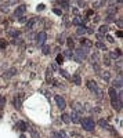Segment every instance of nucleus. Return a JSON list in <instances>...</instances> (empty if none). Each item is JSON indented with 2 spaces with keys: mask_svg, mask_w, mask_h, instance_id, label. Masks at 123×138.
Returning <instances> with one entry per match:
<instances>
[{
  "mask_svg": "<svg viewBox=\"0 0 123 138\" xmlns=\"http://www.w3.org/2000/svg\"><path fill=\"white\" fill-rule=\"evenodd\" d=\"M58 4H60V6L62 7V8H69V2H58Z\"/></svg>",
  "mask_w": 123,
  "mask_h": 138,
  "instance_id": "obj_37",
  "label": "nucleus"
},
{
  "mask_svg": "<svg viewBox=\"0 0 123 138\" xmlns=\"http://www.w3.org/2000/svg\"><path fill=\"white\" fill-rule=\"evenodd\" d=\"M72 13L73 14H77V8H72Z\"/></svg>",
  "mask_w": 123,
  "mask_h": 138,
  "instance_id": "obj_54",
  "label": "nucleus"
},
{
  "mask_svg": "<svg viewBox=\"0 0 123 138\" xmlns=\"http://www.w3.org/2000/svg\"><path fill=\"white\" fill-rule=\"evenodd\" d=\"M73 54H75L76 57H79L80 60H83V61H85V58L88 55V48L79 47V48H76V50H75V53H73Z\"/></svg>",
  "mask_w": 123,
  "mask_h": 138,
  "instance_id": "obj_7",
  "label": "nucleus"
},
{
  "mask_svg": "<svg viewBox=\"0 0 123 138\" xmlns=\"http://www.w3.org/2000/svg\"><path fill=\"white\" fill-rule=\"evenodd\" d=\"M90 58H91L93 64H98V61H100V54H98V51H97V50H94V53H91Z\"/></svg>",
  "mask_w": 123,
  "mask_h": 138,
  "instance_id": "obj_21",
  "label": "nucleus"
},
{
  "mask_svg": "<svg viewBox=\"0 0 123 138\" xmlns=\"http://www.w3.org/2000/svg\"><path fill=\"white\" fill-rule=\"evenodd\" d=\"M93 69H94L97 73L101 72V68H100V65H98V64H93Z\"/></svg>",
  "mask_w": 123,
  "mask_h": 138,
  "instance_id": "obj_41",
  "label": "nucleus"
},
{
  "mask_svg": "<svg viewBox=\"0 0 123 138\" xmlns=\"http://www.w3.org/2000/svg\"><path fill=\"white\" fill-rule=\"evenodd\" d=\"M8 6H10L8 2L7 3H2V4H0V11L4 13V14H7L8 13Z\"/></svg>",
  "mask_w": 123,
  "mask_h": 138,
  "instance_id": "obj_25",
  "label": "nucleus"
},
{
  "mask_svg": "<svg viewBox=\"0 0 123 138\" xmlns=\"http://www.w3.org/2000/svg\"><path fill=\"white\" fill-rule=\"evenodd\" d=\"M102 64H104L105 66H109L111 65V60H109V57H108V54H105L104 58H102Z\"/></svg>",
  "mask_w": 123,
  "mask_h": 138,
  "instance_id": "obj_28",
  "label": "nucleus"
},
{
  "mask_svg": "<svg viewBox=\"0 0 123 138\" xmlns=\"http://www.w3.org/2000/svg\"><path fill=\"white\" fill-rule=\"evenodd\" d=\"M108 31H109V26L108 25H101L98 28V33H101V34H108Z\"/></svg>",
  "mask_w": 123,
  "mask_h": 138,
  "instance_id": "obj_23",
  "label": "nucleus"
},
{
  "mask_svg": "<svg viewBox=\"0 0 123 138\" xmlns=\"http://www.w3.org/2000/svg\"><path fill=\"white\" fill-rule=\"evenodd\" d=\"M118 26H119V28H122V18H119V19H118Z\"/></svg>",
  "mask_w": 123,
  "mask_h": 138,
  "instance_id": "obj_53",
  "label": "nucleus"
},
{
  "mask_svg": "<svg viewBox=\"0 0 123 138\" xmlns=\"http://www.w3.org/2000/svg\"><path fill=\"white\" fill-rule=\"evenodd\" d=\"M53 138H61L60 133H58V131H53Z\"/></svg>",
  "mask_w": 123,
  "mask_h": 138,
  "instance_id": "obj_49",
  "label": "nucleus"
},
{
  "mask_svg": "<svg viewBox=\"0 0 123 138\" xmlns=\"http://www.w3.org/2000/svg\"><path fill=\"white\" fill-rule=\"evenodd\" d=\"M76 33L77 34H85V33H87L86 26H79V28H77V31H76Z\"/></svg>",
  "mask_w": 123,
  "mask_h": 138,
  "instance_id": "obj_31",
  "label": "nucleus"
},
{
  "mask_svg": "<svg viewBox=\"0 0 123 138\" xmlns=\"http://www.w3.org/2000/svg\"><path fill=\"white\" fill-rule=\"evenodd\" d=\"M31 137H32V138H40V134H39V131H37L36 129L31 127Z\"/></svg>",
  "mask_w": 123,
  "mask_h": 138,
  "instance_id": "obj_27",
  "label": "nucleus"
},
{
  "mask_svg": "<svg viewBox=\"0 0 123 138\" xmlns=\"http://www.w3.org/2000/svg\"><path fill=\"white\" fill-rule=\"evenodd\" d=\"M100 19H101V18H100V15H96V18L93 19V22H94V24H97V22H100Z\"/></svg>",
  "mask_w": 123,
  "mask_h": 138,
  "instance_id": "obj_51",
  "label": "nucleus"
},
{
  "mask_svg": "<svg viewBox=\"0 0 123 138\" xmlns=\"http://www.w3.org/2000/svg\"><path fill=\"white\" fill-rule=\"evenodd\" d=\"M96 47L100 48V50H108V48L105 47V44L102 43V42H97V43H96Z\"/></svg>",
  "mask_w": 123,
  "mask_h": 138,
  "instance_id": "obj_34",
  "label": "nucleus"
},
{
  "mask_svg": "<svg viewBox=\"0 0 123 138\" xmlns=\"http://www.w3.org/2000/svg\"><path fill=\"white\" fill-rule=\"evenodd\" d=\"M15 75H17V69L15 68H10V69H7V71L2 75V79L8 80V79H11L13 76H15Z\"/></svg>",
  "mask_w": 123,
  "mask_h": 138,
  "instance_id": "obj_9",
  "label": "nucleus"
},
{
  "mask_svg": "<svg viewBox=\"0 0 123 138\" xmlns=\"http://www.w3.org/2000/svg\"><path fill=\"white\" fill-rule=\"evenodd\" d=\"M37 22H39V18H31V19H28V22H26V31H32Z\"/></svg>",
  "mask_w": 123,
  "mask_h": 138,
  "instance_id": "obj_13",
  "label": "nucleus"
},
{
  "mask_svg": "<svg viewBox=\"0 0 123 138\" xmlns=\"http://www.w3.org/2000/svg\"><path fill=\"white\" fill-rule=\"evenodd\" d=\"M72 83H75L76 86H80L82 84V77H80V75L79 73H75V75H72Z\"/></svg>",
  "mask_w": 123,
  "mask_h": 138,
  "instance_id": "obj_16",
  "label": "nucleus"
},
{
  "mask_svg": "<svg viewBox=\"0 0 123 138\" xmlns=\"http://www.w3.org/2000/svg\"><path fill=\"white\" fill-rule=\"evenodd\" d=\"M58 133H60V137H61V138H69V135L66 134V131L61 130V131H58Z\"/></svg>",
  "mask_w": 123,
  "mask_h": 138,
  "instance_id": "obj_42",
  "label": "nucleus"
},
{
  "mask_svg": "<svg viewBox=\"0 0 123 138\" xmlns=\"http://www.w3.org/2000/svg\"><path fill=\"white\" fill-rule=\"evenodd\" d=\"M97 124L100 126V127H102V129H109V127H111L109 123H108L105 119H100V120L97 122Z\"/></svg>",
  "mask_w": 123,
  "mask_h": 138,
  "instance_id": "obj_22",
  "label": "nucleus"
},
{
  "mask_svg": "<svg viewBox=\"0 0 123 138\" xmlns=\"http://www.w3.org/2000/svg\"><path fill=\"white\" fill-rule=\"evenodd\" d=\"M6 47H7V42H6V40H2V39H0V48H2V50H4Z\"/></svg>",
  "mask_w": 123,
  "mask_h": 138,
  "instance_id": "obj_40",
  "label": "nucleus"
},
{
  "mask_svg": "<svg viewBox=\"0 0 123 138\" xmlns=\"http://www.w3.org/2000/svg\"><path fill=\"white\" fill-rule=\"evenodd\" d=\"M72 55H73V53H72V50H65L64 51V54H62V57L64 58H72Z\"/></svg>",
  "mask_w": 123,
  "mask_h": 138,
  "instance_id": "obj_33",
  "label": "nucleus"
},
{
  "mask_svg": "<svg viewBox=\"0 0 123 138\" xmlns=\"http://www.w3.org/2000/svg\"><path fill=\"white\" fill-rule=\"evenodd\" d=\"M66 43H68V47H69V50H72V48L75 47V42H73L72 37H68V39H66Z\"/></svg>",
  "mask_w": 123,
  "mask_h": 138,
  "instance_id": "obj_30",
  "label": "nucleus"
},
{
  "mask_svg": "<svg viewBox=\"0 0 123 138\" xmlns=\"http://www.w3.org/2000/svg\"><path fill=\"white\" fill-rule=\"evenodd\" d=\"M46 82L47 83H53L54 82V79H53V71L50 68H47V71H46Z\"/></svg>",
  "mask_w": 123,
  "mask_h": 138,
  "instance_id": "obj_20",
  "label": "nucleus"
},
{
  "mask_svg": "<svg viewBox=\"0 0 123 138\" xmlns=\"http://www.w3.org/2000/svg\"><path fill=\"white\" fill-rule=\"evenodd\" d=\"M108 94H109L111 102H114V101H116V100H122V91L118 93L114 87H111L109 90H108Z\"/></svg>",
  "mask_w": 123,
  "mask_h": 138,
  "instance_id": "obj_5",
  "label": "nucleus"
},
{
  "mask_svg": "<svg viewBox=\"0 0 123 138\" xmlns=\"http://www.w3.org/2000/svg\"><path fill=\"white\" fill-rule=\"evenodd\" d=\"M48 68H50L51 71H57V64H51V65L48 66Z\"/></svg>",
  "mask_w": 123,
  "mask_h": 138,
  "instance_id": "obj_50",
  "label": "nucleus"
},
{
  "mask_svg": "<svg viewBox=\"0 0 123 138\" xmlns=\"http://www.w3.org/2000/svg\"><path fill=\"white\" fill-rule=\"evenodd\" d=\"M61 120L68 124V123L71 122V120H69V115H68V113H62V115H61Z\"/></svg>",
  "mask_w": 123,
  "mask_h": 138,
  "instance_id": "obj_29",
  "label": "nucleus"
},
{
  "mask_svg": "<svg viewBox=\"0 0 123 138\" xmlns=\"http://www.w3.org/2000/svg\"><path fill=\"white\" fill-rule=\"evenodd\" d=\"M0 119H2V112H0Z\"/></svg>",
  "mask_w": 123,
  "mask_h": 138,
  "instance_id": "obj_55",
  "label": "nucleus"
},
{
  "mask_svg": "<svg viewBox=\"0 0 123 138\" xmlns=\"http://www.w3.org/2000/svg\"><path fill=\"white\" fill-rule=\"evenodd\" d=\"M44 8H46V6H44L43 3H40V4H39V6L36 7V10H37V11H43Z\"/></svg>",
  "mask_w": 123,
  "mask_h": 138,
  "instance_id": "obj_44",
  "label": "nucleus"
},
{
  "mask_svg": "<svg viewBox=\"0 0 123 138\" xmlns=\"http://www.w3.org/2000/svg\"><path fill=\"white\" fill-rule=\"evenodd\" d=\"M55 62L58 64V65H62V64H64V57H62V54H58V55H57Z\"/></svg>",
  "mask_w": 123,
  "mask_h": 138,
  "instance_id": "obj_32",
  "label": "nucleus"
},
{
  "mask_svg": "<svg viewBox=\"0 0 123 138\" xmlns=\"http://www.w3.org/2000/svg\"><path fill=\"white\" fill-rule=\"evenodd\" d=\"M108 57H109V60H116V58H119V55H118L116 51H112L111 54H108Z\"/></svg>",
  "mask_w": 123,
  "mask_h": 138,
  "instance_id": "obj_36",
  "label": "nucleus"
},
{
  "mask_svg": "<svg viewBox=\"0 0 123 138\" xmlns=\"http://www.w3.org/2000/svg\"><path fill=\"white\" fill-rule=\"evenodd\" d=\"M72 24L75 26H77V28H79V26H85V25H83V19L79 15H76L75 18H72Z\"/></svg>",
  "mask_w": 123,
  "mask_h": 138,
  "instance_id": "obj_15",
  "label": "nucleus"
},
{
  "mask_svg": "<svg viewBox=\"0 0 123 138\" xmlns=\"http://www.w3.org/2000/svg\"><path fill=\"white\" fill-rule=\"evenodd\" d=\"M122 86H123V83H122V77H118V79H115L114 82H112V87L115 88H122Z\"/></svg>",
  "mask_w": 123,
  "mask_h": 138,
  "instance_id": "obj_19",
  "label": "nucleus"
},
{
  "mask_svg": "<svg viewBox=\"0 0 123 138\" xmlns=\"http://www.w3.org/2000/svg\"><path fill=\"white\" fill-rule=\"evenodd\" d=\"M53 13H54V14H57V15H61V14H62V11H61L60 8H54V10H53Z\"/></svg>",
  "mask_w": 123,
  "mask_h": 138,
  "instance_id": "obj_46",
  "label": "nucleus"
},
{
  "mask_svg": "<svg viewBox=\"0 0 123 138\" xmlns=\"http://www.w3.org/2000/svg\"><path fill=\"white\" fill-rule=\"evenodd\" d=\"M46 40H47V33L44 31L36 33V44H37V47H43L44 43H46Z\"/></svg>",
  "mask_w": 123,
  "mask_h": 138,
  "instance_id": "obj_4",
  "label": "nucleus"
},
{
  "mask_svg": "<svg viewBox=\"0 0 123 138\" xmlns=\"http://www.w3.org/2000/svg\"><path fill=\"white\" fill-rule=\"evenodd\" d=\"M116 15H114V14H108L107 15V18H105V21H107V24H111V22H115L116 21V18H115Z\"/></svg>",
  "mask_w": 123,
  "mask_h": 138,
  "instance_id": "obj_26",
  "label": "nucleus"
},
{
  "mask_svg": "<svg viewBox=\"0 0 123 138\" xmlns=\"http://www.w3.org/2000/svg\"><path fill=\"white\" fill-rule=\"evenodd\" d=\"M19 19V22H21V24H24V22H25L26 21V17L25 15H24V17H21V18H18Z\"/></svg>",
  "mask_w": 123,
  "mask_h": 138,
  "instance_id": "obj_52",
  "label": "nucleus"
},
{
  "mask_svg": "<svg viewBox=\"0 0 123 138\" xmlns=\"http://www.w3.org/2000/svg\"><path fill=\"white\" fill-rule=\"evenodd\" d=\"M58 72H60V75H62V76L65 77V79H71V76L68 75V72H66V71H64V69H60V71H58Z\"/></svg>",
  "mask_w": 123,
  "mask_h": 138,
  "instance_id": "obj_38",
  "label": "nucleus"
},
{
  "mask_svg": "<svg viewBox=\"0 0 123 138\" xmlns=\"http://www.w3.org/2000/svg\"><path fill=\"white\" fill-rule=\"evenodd\" d=\"M26 4H19V6L15 8V11H14V17L15 18H21L25 15V13H26Z\"/></svg>",
  "mask_w": 123,
  "mask_h": 138,
  "instance_id": "obj_6",
  "label": "nucleus"
},
{
  "mask_svg": "<svg viewBox=\"0 0 123 138\" xmlns=\"http://www.w3.org/2000/svg\"><path fill=\"white\" fill-rule=\"evenodd\" d=\"M69 120H72V123H75V124L80 123V120H82L80 113H77V112H75V111H72V112H71V115H69Z\"/></svg>",
  "mask_w": 123,
  "mask_h": 138,
  "instance_id": "obj_11",
  "label": "nucleus"
},
{
  "mask_svg": "<svg viewBox=\"0 0 123 138\" xmlns=\"http://www.w3.org/2000/svg\"><path fill=\"white\" fill-rule=\"evenodd\" d=\"M71 108H72V111L80 113V115L85 112V106H83L80 102H72V104H71Z\"/></svg>",
  "mask_w": 123,
  "mask_h": 138,
  "instance_id": "obj_10",
  "label": "nucleus"
},
{
  "mask_svg": "<svg viewBox=\"0 0 123 138\" xmlns=\"http://www.w3.org/2000/svg\"><path fill=\"white\" fill-rule=\"evenodd\" d=\"M86 4H87L86 2H80V0L77 2V6H79L80 8H85V7H86Z\"/></svg>",
  "mask_w": 123,
  "mask_h": 138,
  "instance_id": "obj_45",
  "label": "nucleus"
},
{
  "mask_svg": "<svg viewBox=\"0 0 123 138\" xmlns=\"http://www.w3.org/2000/svg\"><path fill=\"white\" fill-rule=\"evenodd\" d=\"M80 124L83 127V130H86V131H93L94 130V127H96V122L93 117L90 116H87V117H83V119L80 120Z\"/></svg>",
  "mask_w": 123,
  "mask_h": 138,
  "instance_id": "obj_1",
  "label": "nucleus"
},
{
  "mask_svg": "<svg viewBox=\"0 0 123 138\" xmlns=\"http://www.w3.org/2000/svg\"><path fill=\"white\" fill-rule=\"evenodd\" d=\"M96 37L98 39V42H101L102 39H104V34H101V33H97V34H96Z\"/></svg>",
  "mask_w": 123,
  "mask_h": 138,
  "instance_id": "obj_48",
  "label": "nucleus"
},
{
  "mask_svg": "<svg viewBox=\"0 0 123 138\" xmlns=\"http://www.w3.org/2000/svg\"><path fill=\"white\" fill-rule=\"evenodd\" d=\"M112 104V108H114L115 111H122V105H123V101L122 100H116V101H114V102H111Z\"/></svg>",
  "mask_w": 123,
  "mask_h": 138,
  "instance_id": "obj_14",
  "label": "nucleus"
},
{
  "mask_svg": "<svg viewBox=\"0 0 123 138\" xmlns=\"http://www.w3.org/2000/svg\"><path fill=\"white\" fill-rule=\"evenodd\" d=\"M80 43H82V47H85V48H90L93 46V43L88 42L87 39H80Z\"/></svg>",
  "mask_w": 123,
  "mask_h": 138,
  "instance_id": "obj_24",
  "label": "nucleus"
},
{
  "mask_svg": "<svg viewBox=\"0 0 123 138\" xmlns=\"http://www.w3.org/2000/svg\"><path fill=\"white\" fill-rule=\"evenodd\" d=\"M104 4H107V2H96L94 3V8H98V7H101V6H104Z\"/></svg>",
  "mask_w": 123,
  "mask_h": 138,
  "instance_id": "obj_39",
  "label": "nucleus"
},
{
  "mask_svg": "<svg viewBox=\"0 0 123 138\" xmlns=\"http://www.w3.org/2000/svg\"><path fill=\"white\" fill-rule=\"evenodd\" d=\"M54 100H55V104H57V106H58V109H60V111H64L66 108V101H65V98H64V97L55 95V97H54Z\"/></svg>",
  "mask_w": 123,
  "mask_h": 138,
  "instance_id": "obj_8",
  "label": "nucleus"
},
{
  "mask_svg": "<svg viewBox=\"0 0 123 138\" xmlns=\"http://www.w3.org/2000/svg\"><path fill=\"white\" fill-rule=\"evenodd\" d=\"M6 33H7V36H10V37H13V39H18L19 37V31H17V29H13V28H8L7 31H6Z\"/></svg>",
  "mask_w": 123,
  "mask_h": 138,
  "instance_id": "obj_12",
  "label": "nucleus"
},
{
  "mask_svg": "<svg viewBox=\"0 0 123 138\" xmlns=\"http://www.w3.org/2000/svg\"><path fill=\"white\" fill-rule=\"evenodd\" d=\"M105 39H107V40L109 42V43H115V39L112 37L111 34H105Z\"/></svg>",
  "mask_w": 123,
  "mask_h": 138,
  "instance_id": "obj_43",
  "label": "nucleus"
},
{
  "mask_svg": "<svg viewBox=\"0 0 123 138\" xmlns=\"http://www.w3.org/2000/svg\"><path fill=\"white\" fill-rule=\"evenodd\" d=\"M98 75L101 76V79H102V80H104L105 83H108V82L111 80V73L108 72V71H105V72H100Z\"/></svg>",
  "mask_w": 123,
  "mask_h": 138,
  "instance_id": "obj_18",
  "label": "nucleus"
},
{
  "mask_svg": "<svg viewBox=\"0 0 123 138\" xmlns=\"http://www.w3.org/2000/svg\"><path fill=\"white\" fill-rule=\"evenodd\" d=\"M87 88L93 93V94H96L97 98H101V97H102V91H101V88L98 87V84H97L94 80H88V82H87Z\"/></svg>",
  "mask_w": 123,
  "mask_h": 138,
  "instance_id": "obj_2",
  "label": "nucleus"
},
{
  "mask_svg": "<svg viewBox=\"0 0 123 138\" xmlns=\"http://www.w3.org/2000/svg\"><path fill=\"white\" fill-rule=\"evenodd\" d=\"M57 42H58V43H61V44L65 42V40H64V36H62V34H60V36L57 37Z\"/></svg>",
  "mask_w": 123,
  "mask_h": 138,
  "instance_id": "obj_47",
  "label": "nucleus"
},
{
  "mask_svg": "<svg viewBox=\"0 0 123 138\" xmlns=\"http://www.w3.org/2000/svg\"><path fill=\"white\" fill-rule=\"evenodd\" d=\"M24 100H25V94H24V93H18V94H15L14 98H13V106L15 108L17 111H19L22 108Z\"/></svg>",
  "mask_w": 123,
  "mask_h": 138,
  "instance_id": "obj_3",
  "label": "nucleus"
},
{
  "mask_svg": "<svg viewBox=\"0 0 123 138\" xmlns=\"http://www.w3.org/2000/svg\"><path fill=\"white\" fill-rule=\"evenodd\" d=\"M17 129H18V130H21V131H26V130L29 129V126H28V123H26V122H22V120H21V122H18V123H17Z\"/></svg>",
  "mask_w": 123,
  "mask_h": 138,
  "instance_id": "obj_17",
  "label": "nucleus"
},
{
  "mask_svg": "<svg viewBox=\"0 0 123 138\" xmlns=\"http://www.w3.org/2000/svg\"><path fill=\"white\" fill-rule=\"evenodd\" d=\"M43 54L44 55H48V54H50V51H51V48H50V46H43Z\"/></svg>",
  "mask_w": 123,
  "mask_h": 138,
  "instance_id": "obj_35",
  "label": "nucleus"
}]
</instances>
